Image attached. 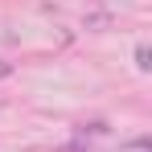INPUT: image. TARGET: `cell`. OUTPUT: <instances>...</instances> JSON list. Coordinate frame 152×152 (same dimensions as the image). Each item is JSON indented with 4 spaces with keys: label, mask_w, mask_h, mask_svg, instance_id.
<instances>
[{
    "label": "cell",
    "mask_w": 152,
    "mask_h": 152,
    "mask_svg": "<svg viewBox=\"0 0 152 152\" xmlns=\"http://www.w3.org/2000/svg\"><path fill=\"white\" fill-rule=\"evenodd\" d=\"M136 66H140V70H148V45H140V50H136Z\"/></svg>",
    "instance_id": "1"
},
{
    "label": "cell",
    "mask_w": 152,
    "mask_h": 152,
    "mask_svg": "<svg viewBox=\"0 0 152 152\" xmlns=\"http://www.w3.org/2000/svg\"><path fill=\"white\" fill-rule=\"evenodd\" d=\"M66 152H91V148H86L82 140H70V144H66Z\"/></svg>",
    "instance_id": "2"
},
{
    "label": "cell",
    "mask_w": 152,
    "mask_h": 152,
    "mask_svg": "<svg viewBox=\"0 0 152 152\" xmlns=\"http://www.w3.org/2000/svg\"><path fill=\"white\" fill-rule=\"evenodd\" d=\"M0 74H8V66H4V62H0Z\"/></svg>",
    "instance_id": "3"
}]
</instances>
